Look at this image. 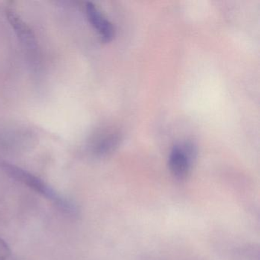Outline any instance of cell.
<instances>
[{
	"instance_id": "obj_4",
	"label": "cell",
	"mask_w": 260,
	"mask_h": 260,
	"mask_svg": "<svg viewBox=\"0 0 260 260\" xmlns=\"http://www.w3.org/2000/svg\"><path fill=\"white\" fill-rule=\"evenodd\" d=\"M7 16L12 26L18 33V36L24 41L27 45L31 48L35 46L36 41L32 31L29 27L22 20L20 17L13 10H7Z\"/></svg>"
},
{
	"instance_id": "obj_1",
	"label": "cell",
	"mask_w": 260,
	"mask_h": 260,
	"mask_svg": "<svg viewBox=\"0 0 260 260\" xmlns=\"http://www.w3.org/2000/svg\"><path fill=\"white\" fill-rule=\"evenodd\" d=\"M1 167L10 177L16 179V181L21 182L23 185H26L27 187L31 188L36 192L42 194V196H45L49 200L52 201L62 209L72 211H71L73 210L72 205L68 202V201L60 197L51 187L47 185L43 180L39 179L37 176H34L29 172L26 171L20 167H16V166L9 164V162H2Z\"/></svg>"
},
{
	"instance_id": "obj_5",
	"label": "cell",
	"mask_w": 260,
	"mask_h": 260,
	"mask_svg": "<svg viewBox=\"0 0 260 260\" xmlns=\"http://www.w3.org/2000/svg\"><path fill=\"white\" fill-rule=\"evenodd\" d=\"M121 137L119 134L112 133L109 136L103 138L95 147V153L100 156L109 154L115 150L119 145Z\"/></svg>"
},
{
	"instance_id": "obj_3",
	"label": "cell",
	"mask_w": 260,
	"mask_h": 260,
	"mask_svg": "<svg viewBox=\"0 0 260 260\" xmlns=\"http://www.w3.org/2000/svg\"><path fill=\"white\" fill-rule=\"evenodd\" d=\"M86 13L89 22L98 31L103 42H111L115 36V28L112 24L106 19L92 3L86 4Z\"/></svg>"
},
{
	"instance_id": "obj_2",
	"label": "cell",
	"mask_w": 260,
	"mask_h": 260,
	"mask_svg": "<svg viewBox=\"0 0 260 260\" xmlns=\"http://www.w3.org/2000/svg\"><path fill=\"white\" fill-rule=\"evenodd\" d=\"M194 162V159L180 145H176L170 153L169 167L172 174L176 179L183 180L189 174Z\"/></svg>"
},
{
	"instance_id": "obj_6",
	"label": "cell",
	"mask_w": 260,
	"mask_h": 260,
	"mask_svg": "<svg viewBox=\"0 0 260 260\" xmlns=\"http://www.w3.org/2000/svg\"><path fill=\"white\" fill-rule=\"evenodd\" d=\"M11 255V249L5 240L0 238V260H8Z\"/></svg>"
}]
</instances>
